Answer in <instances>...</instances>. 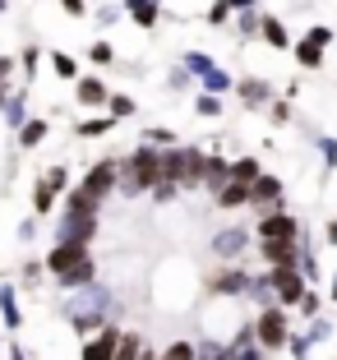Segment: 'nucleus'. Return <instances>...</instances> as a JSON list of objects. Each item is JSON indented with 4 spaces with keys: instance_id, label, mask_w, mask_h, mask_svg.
<instances>
[{
    "instance_id": "nucleus-10",
    "label": "nucleus",
    "mask_w": 337,
    "mask_h": 360,
    "mask_svg": "<svg viewBox=\"0 0 337 360\" xmlns=\"http://www.w3.org/2000/svg\"><path fill=\"white\" fill-rule=\"evenodd\" d=\"M273 194H277L273 180H259V185H254V199H273Z\"/></svg>"
},
{
    "instance_id": "nucleus-12",
    "label": "nucleus",
    "mask_w": 337,
    "mask_h": 360,
    "mask_svg": "<svg viewBox=\"0 0 337 360\" xmlns=\"http://www.w3.org/2000/svg\"><path fill=\"white\" fill-rule=\"evenodd\" d=\"M79 93H84V102H102V88H97V84H84Z\"/></svg>"
},
{
    "instance_id": "nucleus-1",
    "label": "nucleus",
    "mask_w": 337,
    "mask_h": 360,
    "mask_svg": "<svg viewBox=\"0 0 337 360\" xmlns=\"http://www.w3.org/2000/svg\"><path fill=\"white\" fill-rule=\"evenodd\" d=\"M111 176H116V167H97L93 176H88L84 194H74V208H88V203H93L97 194H106V185H111Z\"/></svg>"
},
{
    "instance_id": "nucleus-4",
    "label": "nucleus",
    "mask_w": 337,
    "mask_h": 360,
    "mask_svg": "<svg viewBox=\"0 0 337 360\" xmlns=\"http://www.w3.org/2000/svg\"><path fill=\"white\" fill-rule=\"evenodd\" d=\"M264 240H295V222L291 217H268L264 222Z\"/></svg>"
},
{
    "instance_id": "nucleus-5",
    "label": "nucleus",
    "mask_w": 337,
    "mask_h": 360,
    "mask_svg": "<svg viewBox=\"0 0 337 360\" xmlns=\"http://www.w3.org/2000/svg\"><path fill=\"white\" fill-rule=\"evenodd\" d=\"M79 259H84V250H79V245H65V250H56V255H51V268H56V273H70Z\"/></svg>"
},
{
    "instance_id": "nucleus-13",
    "label": "nucleus",
    "mask_w": 337,
    "mask_h": 360,
    "mask_svg": "<svg viewBox=\"0 0 337 360\" xmlns=\"http://www.w3.org/2000/svg\"><path fill=\"white\" fill-rule=\"evenodd\" d=\"M245 199V190H241V185H231V190H222V203H241Z\"/></svg>"
},
{
    "instance_id": "nucleus-11",
    "label": "nucleus",
    "mask_w": 337,
    "mask_h": 360,
    "mask_svg": "<svg viewBox=\"0 0 337 360\" xmlns=\"http://www.w3.org/2000/svg\"><path fill=\"white\" fill-rule=\"evenodd\" d=\"M162 360H194V351H190V347H171Z\"/></svg>"
},
{
    "instance_id": "nucleus-14",
    "label": "nucleus",
    "mask_w": 337,
    "mask_h": 360,
    "mask_svg": "<svg viewBox=\"0 0 337 360\" xmlns=\"http://www.w3.org/2000/svg\"><path fill=\"white\" fill-rule=\"evenodd\" d=\"M42 134H46V125H28V134H23V143H37Z\"/></svg>"
},
{
    "instance_id": "nucleus-8",
    "label": "nucleus",
    "mask_w": 337,
    "mask_h": 360,
    "mask_svg": "<svg viewBox=\"0 0 337 360\" xmlns=\"http://www.w3.org/2000/svg\"><path fill=\"white\" fill-rule=\"evenodd\" d=\"M259 338H264V342H282V314H264V323H259Z\"/></svg>"
},
{
    "instance_id": "nucleus-9",
    "label": "nucleus",
    "mask_w": 337,
    "mask_h": 360,
    "mask_svg": "<svg viewBox=\"0 0 337 360\" xmlns=\"http://www.w3.org/2000/svg\"><path fill=\"white\" fill-rule=\"evenodd\" d=\"M277 282H282V296H286V300L300 296V282H295V273H286V268H282V273H277Z\"/></svg>"
},
{
    "instance_id": "nucleus-2",
    "label": "nucleus",
    "mask_w": 337,
    "mask_h": 360,
    "mask_svg": "<svg viewBox=\"0 0 337 360\" xmlns=\"http://www.w3.org/2000/svg\"><path fill=\"white\" fill-rule=\"evenodd\" d=\"M167 167H171V176L185 180V185H194V180H199V158H194V153H176Z\"/></svg>"
},
{
    "instance_id": "nucleus-3",
    "label": "nucleus",
    "mask_w": 337,
    "mask_h": 360,
    "mask_svg": "<svg viewBox=\"0 0 337 360\" xmlns=\"http://www.w3.org/2000/svg\"><path fill=\"white\" fill-rule=\"evenodd\" d=\"M158 171H162V162L153 158V153H139V158H134V185H153Z\"/></svg>"
},
{
    "instance_id": "nucleus-15",
    "label": "nucleus",
    "mask_w": 337,
    "mask_h": 360,
    "mask_svg": "<svg viewBox=\"0 0 337 360\" xmlns=\"http://www.w3.org/2000/svg\"><path fill=\"white\" fill-rule=\"evenodd\" d=\"M254 171H259L254 162H241V167H236V176H241V180H254Z\"/></svg>"
},
{
    "instance_id": "nucleus-7",
    "label": "nucleus",
    "mask_w": 337,
    "mask_h": 360,
    "mask_svg": "<svg viewBox=\"0 0 337 360\" xmlns=\"http://www.w3.org/2000/svg\"><path fill=\"white\" fill-rule=\"evenodd\" d=\"M111 351H116V333H102V338L88 347V356H84V360H111Z\"/></svg>"
},
{
    "instance_id": "nucleus-6",
    "label": "nucleus",
    "mask_w": 337,
    "mask_h": 360,
    "mask_svg": "<svg viewBox=\"0 0 337 360\" xmlns=\"http://www.w3.org/2000/svg\"><path fill=\"white\" fill-rule=\"evenodd\" d=\"M264 255L273 259V264H291V259H295V245H291V240H268Z\"/></svg>"
}]
</instances>
